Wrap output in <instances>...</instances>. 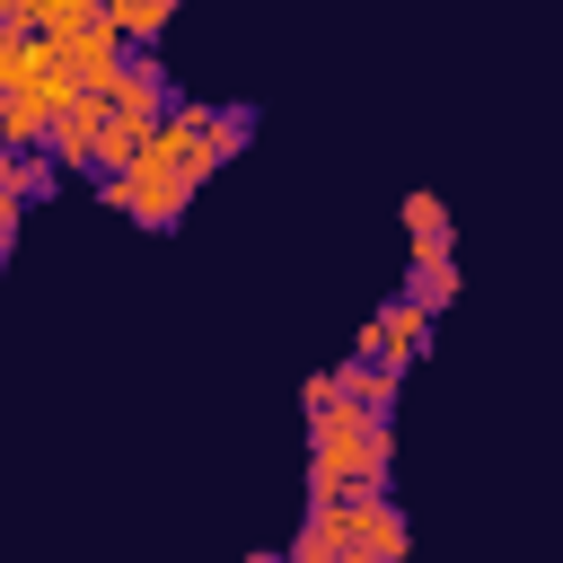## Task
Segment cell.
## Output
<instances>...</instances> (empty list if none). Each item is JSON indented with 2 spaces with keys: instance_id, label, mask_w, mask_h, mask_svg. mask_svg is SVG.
<instances>
[{
  "instance_id": "obj_15",
  "label": "cell",
  "mask_w": 563,
  "mask_h": 563,
  "mask_svg": "<svg viewBox=\"0 0 563 563\" xmlns=\"http://www.w3.org/2000/svg\"><path fill=\"white\" fill-rule=\"evenodd\" d=\"M18 211H26V202H18L9 185H0V255H9V238H18Z\"/></svg>"
},
{
  "instance_id": "obj_6",
  "label": "cell",
  "mask_w": 563,
  "mask_h": 563,
  "mask_svg": "<svg viewBox=\"0 0 563 563\" xmlns=\"http://www.w3.org/2000/svg\"><path fill=\"white\" fill-rule=\"evenodd\" d=\"M343 528H352V563H405V510L387 493L343 501Z\"/></svg>"
},
{
  "instance_id": "obj_3",
  "label": "cell",
  "mask_w": 563,
  "mask_h": 563,
  "mask_svg": "<svg viewBox=\"0 0 563 563\" xmlns=\"http://www.w3.org/2000/svg\"><path fill=\"white\" fill-rule=\"evenodd\" d=\"M422 352H431V317H422L413 299H387V308L361 325V343H352V361H378V369H396V378H405Z\"/></svg>"
},
{
  "instance_id": "obj_1",
  "label": "cell",
  "mask_w": 563,
  "mask_h": 563,
  "mask_svg": "<svg viewBox=\"0 0 563 563\" xmlns=\"http://www.w3.org/2000/svg\"><path fill=\"white\" fill-rule=\"evenodd\" d=\"M387 466H396V431L387 422H361L343 405L334 413H308V510L387 493Z\"/></svg>"
},
{
  "instance_id": "obj_4",
  "label": "cell",
  "mask_w": 563,
  "mask_h": 563,
  "mask_svg": "<svg viewBox=\"0 0 563 563\" xmlns=\"http://www.w3.org/2000/svg\"><path fill=\"white\" fill-rule=\"evenodd\" d=\"M106 114H114L123 132H141V141H150V132L176 114V106H167V62H158V53H132V62H123V88L106 97Z\"/></svg>"
},
{
  "instance_id": "obj_17",
  "label": "cell",
  "mask_w": 563,
  "mask_h": 563,
  "mask_svg": "<svg viewBox=\"0 0 563 563\" xmlns=\"http://www.w3.org/2000/svg\"><path fill=\"white\" fill-rule=\"evenodd\" d=\"M0 167H9V141H0Z\"/></svg>"
},
{
  "instance_id": "obj_14",
  "label": "cell",
  "mask_w": 563,
  "mask_h": 563,
  "mask_svg": "<svg viewBox=\"0 0 563 563\" xmlns=\"http://www.w3.org/2000/svg\"><path fill=\"white\" fill-rule=\"evenodd\" d=\"M405 229H413V246H449V202L413 185V194H405Z\"/></svg>"
},
{
  "instance_id": "obj_10",
  "label": "cell",
  "mask_w": 563,
  "mask_h": 563,
  "mask_svg": "<svg viewBox=\"0 0 563 563\" xmlns=\"http://www.w3.org/2000/svg\"><path fill=\"white\" fill-rule=\"evenodd\" d=\"M290 563H352V528H343V501L299 519V537H290Z\"/></svg>"
},
{
  "instance_id": "obj_18",
  "label": "cell",
  "mask_w": 563,
  "mask_h": 563,
  "mask_svg": "<svg viewBox=\"0 0 563 563\" xmlns=\"http://www.w3.org/2000/svg\"><path fill=\"white\" fill-rule=\"evenodd\" d=\"M0 53H9V26H0Z\"/></svg>"
},
{
  "instance_id": "obj_13",
  "label": "cell",
  "mask_w": 563,
  "mask_h": 563,
  "mask_svg": "<svg viewBox=\"0 0 563 563\" xmlns=\"http://www.w3.org/2000/svg\"><path fill=\"white\" fill-rule=\"evenodd\" d=\"M0 185H9L18 202H44V194L62 185V158H53V150H9V167H0Z\"/></svg>"
},
{
  "instance_id": "obj_16",
  "label": "cell",
  "mask_w": 563,
  "mask_h": 563,
  "mask_svg": "<svg viewBox=\"0 0 563 563\" xmlns=\"http://www.w3.org/2000/svg\"><path fill=\"white\" fill-rule=\"evenodd\" d=\"M0 114H9V79H0Z\"/></svg>"
},
{
  "instance_id": "obj_11",
  "label": "cell",
  "mask_w": 563,
  "mask_h": 563,
  "mask_svg": "<svg viewBox=\"0 0 563 563\" xmlns=\"http://www.w3.org/2000/svg\"><path fill=\"white\" fill-rule=\"evenodd\" d=\"M246 132H255V106H202V167L238 158V150H246Z\"/></svg>"
},
{
  "instance_id": "obj_8",
  "label": "cell",
  "mask_w": 563,
  "mask_h": 563,
  "mask_svg": "<svg viewBox=\"0 0 563 563\" xmlns=\"http://www.w3.org/2000/svg\"><path fill=\"white\" fill-rule=\"evenodd\" d=\"M106 123H114V114H106V97H70V114H62V132H53V158H62V167H88Z\"/></svg>"
},
{
  "instance_id": "obj_2",
  "label": "cell",
  "mask_w": 563,
  "mask_h": 563,
  "mask_svg": "<svg viewBox=\"0 0 563 563\" xmlns=\"http://www.w3.org/2000/svg\"><path fill=\"white\" fill-rule=\"evenodd\" d=\"M97 194H106V211H132L141 229H176L185 202H194V185H185V176H158V167H123V176H106Z\"/></svg>"
},
{
  "instance_id": "obj_5",
  "label": "cell",
  "mask_w": 563,
  "mask_h": 563,
  "mask_svg": "<svg viewBox=\"0 0 563 563\" xmlns=\"http://www.w3.org/2000/svg\"><path fill=\"white\" fill-rule=\"evenodd\" d=\"M123 62H132V44H123L106 18H97L88 35H70V44H62V70H70V88H79V97H114V88H123Z\"/></svg>"
},
{
  "instance_id": "obj_7",
  "label": "cell",
  "mask_w": 563,
  "mask_h": 563,
  "mask_svg": "<svg viewBox=\"0 0 563 563\" xmlns=\"http://www.w3.org/2000/svg\"><path fill=\"white\" fill-rule=\"evenodd\" d=\"M334 405L361 413V422H387V413H396V369H378V361H343V369H334Z\"/></svg>"
},
{
  "instance_id": "obj_9",
  "label": "cell",
  "mask_w": 563,
  "mask_h": 563,
  "mask_svg": "<svg viewBox=\"0 0 563 563\" xmlns=\"http://www.w3.org/2000/svg\"><path fill=\"white\" fill-rule=\"evenodd\" d=\"M405 299L431 317V308H449L457 299V255L449 246H413V273H405Z\"/></svg>"
},
{
  "instance_id": "obj_12",
  "label": "cell",
  "mask_w": 563,
  "mask_h": 563,
  "mask_svg": "<svg viewBox=\"0 0 563 563\" xmlns=\"http://www.w3.org/2000/svg\"><path fill=\"white\" fill-rule=\"evenodd\" d=\"M106 26H114L132 53H150V44L167 35V0H106Z\"/></svg>"
},
{
  "instance_id": "obj_19",
  "label": "cell",
  "mask_w": 563,
  "mask_h": 563,
  "mask_svg": "<svg viewBox=\"0 0 563 563\" xmlns=\"http://www.w3.org/2000/svg\"><path fill=\"white\" fill-rule=\"evenodd\" d=\"M0 264H9V255H0Z\"/></svg>"
}]
</instances>
